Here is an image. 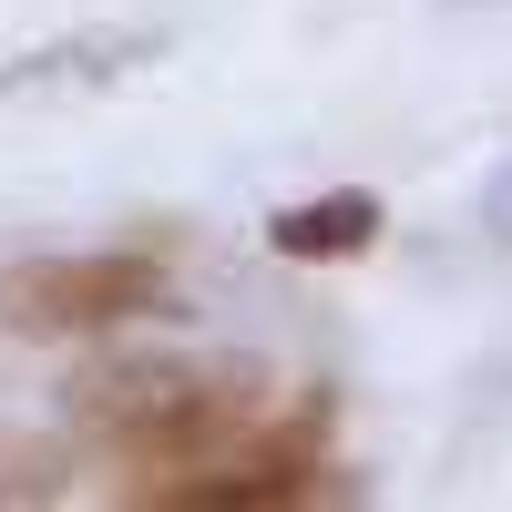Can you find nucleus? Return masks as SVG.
Masks as SVG:
<instances>
[{
    "label": "nucleus",
    "mask_w": 512,
    "mask_h": 512,
    "mask_svg": "<svg viewBox=\"0 0 512 512\" xmlns=\"http://www.w3.org/2000/svg\"><path fill=\"white\" fill-rule=\"evenodd\" d=\"M277 410V379L256 359H93L72 379V431L93 461L123 472V502L226 461Z\"/></svg>",
    "instance_id": "1"
},
{
    "label": "nucleus",
    "mask_w": 512,
    "mask_h": 512,
    "mask_svg": "<svg viewBox=\"0 0 512 512\" xmlns=\"http://www.w3.org/2000/svg\"><path fill=\"white\" fill-rule=\"evenodd\" d=\"M175 277H164V256L144 246H72V256H11L0 267V338H41V349H62V338H113L154 318Z\"/></svg>",
    "instance_id": "2"
},
{
    "label": "nucleus",
    "mask_w": 512,
    "mask_h": 512,
    "mask_svg": "<svg viewBox=\"0 0 512 512\" xmlns=\"http://www.w3.org/2000/svg\"><path fill=\"white\" fill-rule=\"evenodd\" d=\"M164 52V31H123V21H93V31H62V41H31V52L0 62V103H62V93H103V82L144 72Z\"/></svg>",
    "instance_id": "3"
},
{
    "label": "nucleus",
    "mask_w": 512,
    "mask_h": 512,
    "mask_svg": "<svg viewBox=\"0 0 512 512\" xmlns=\"http://www.w3.org/2000/svg\"><path fill=\"white\" fill-rule=\"evenodd\" d=\"M379 195H359V185H338V195H308V205H277L267 216V246L287 256V267H349V256H369L379 246Z\"/></svg>",
    "instance_id": "4"
},
{
    "label": "nucleus",
    "mask_w": 512,
    "mask_h": 512,
    "mask_svg": "<svg viewBox=\"0 0 512 512\" xmlns=\"http://www.w3.org/2000/svg\"><path fill=\"white\" fill-rule=\"evenodd\" d=\"M72 482V461L52 441H31V431H0V502H62Z\"/></svg>",
    "instance_id": "5"
},
{
    "label": "nucleus",
    "mask_w": 512,
    "mask_h": 512,
    "mask_svg": "<svg viewBox=\"0 0 512 512\" xmlns=\"http://www.w3.org/2000/svg\"><path fill=\"white\" fill-rule=\"evenodd\" d=\"M482 226H492V246H512V154L482 175Z\"/></svg>",
    "instance_id": "6"
}]
</instances>
